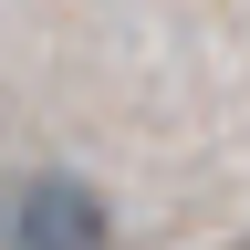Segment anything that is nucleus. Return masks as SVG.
<instances>
[{
	"instance_id": "obj_1",
	"label": "nucleus",
	"mask_w": 250,
	"mask_h": 250,
	"mask_svg": "<svg viewBox=\"0 0 250 250\" xmlns=\"http://www.w3.org/2000/svg\"><path fill=\"white\" fill-rule=\"evenodd\" d=\"M0 250H115V198L73 167H31L0 188Z\"/></svg>"
}]
</instances>
